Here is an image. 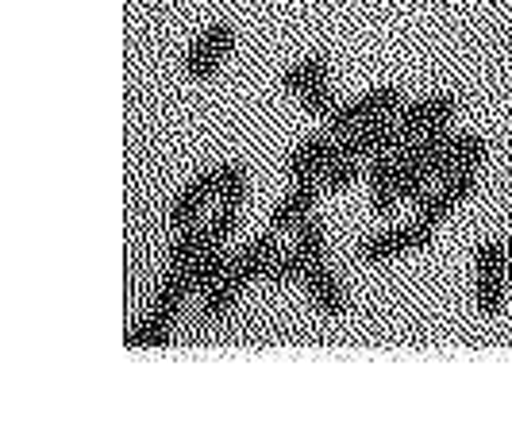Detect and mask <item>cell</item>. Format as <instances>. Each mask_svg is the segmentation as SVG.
<instances>
[{
    "label": "cell",
    "instance_id": "cell-1",
    "mask_svg": "<svg viewBox=\"0 0 512 447\" xmlns=\"http://www.w3.org/2000/svg\"><path fill=\"white\" fill-rule=\"evenodd\" d=\"M405 93L397 89V85H378V89H370V93H362L355 101H347V105H339L332 120H328V132L335 139H343L347 132H355L362 124H374V120H397L401 112H405Z\"/></svg>",
    "mask_w": 512,
    "mask_h": 447
},
{
    "label": "cell",
    "instance_id": "cell-2",
    "mask_svg": "<svg viewBox=\"0 0 512 447\" xmlns=\"http://www.w3.org/2000/svg\"><path fill=\"white\" fill-rule=\"evenodd\" d=\"M436 228L432 220H412L405 228H385V232H370V236L359 243V259L362 263H389V259H397V255H405V251H424V247H432V239H436Z\"/></svg>",
    "mask_w": 512,
    "mask_h": 447
},
{
    "label": "cell",
    "instance_id": "cell-3",
    "mask_svg": "<svg viewBox=\"0 0 512 447\" xmlns=\"http://www.w3.org/2000/svg\"><path fill=\"white\" fill-rule=\"evenodd\" d=\"M474 270H478V313L497 316L505 305V274H509V251L497 239H482L474 251Z\"/></svg>",
    "mask_w": 512,
    "mask_h": 447
},
{
    "label": "cell",
    "instance_id": "cell-4",
    "mask_svg": "<svg viewBox=\"0 0 512 447\" xmlns=\"http://www.w3.org/2000/svg\"><path fill=\"white\" fill-rule=\"evenodd\" d=\"M235 47V27L228 20H212V24L189 43V51H185V74L193 81H208L216 70H220V62L231 54Z\"/></svg>",
    "mask_w": 512,
    "mask_h": 447
},
{
    "label": "cell",
    "instance_id": "cell-5",
    "mask_svg": "<svg viewBox=\"0 0 512 447\" xmlns=\"http://www.w3.org/2000/svg\"><path fill=\"white\" fill-rule=\"evenodd\" d=\"M455 112H459V101H455L451 93H432V97L409 101L397 120H401L405 135H424V132H432V128L451 124V120H455Z\"/></svg>",
    "mask_w": 512,
    "mask_h": 447
},
{
    "label": "cell",
    "instance_id": "cell-6",
    "mask_svg": "<svg viewBox=\"0 0 512 447\" xmlns=\"http://www.w3.org/2000/svg\"><path fill=\"white\" fill-rule=\"evenodd\" d=\"M339 155V139L332 132H320V135H308L305 143L289 155L285 162V170H289V178L293 182H301V178H320L324 174V166Z\"/></svg>",
    "mask_w": 512,
    "mask_h": 447
},
{
    "label": "cell",
    "instance_id": "cell-7",
    "mask_svg": "<svg viewBox=\"0 0 512 447\" xmlns=\"http://www.w3.org/2000/svg\"><path fill=\"white\" fill-rule=\"evenodd\" d=\"M316 197H320L316 178H301V182H293V189H289L282 201L274 205V212H270V228H274V232H282V236L285 232H293L305 216H312Z\"/></svg>",
    "mask_w": 512,
    "mask_h": 447
},
{
    "label": "cell",
    "instance_id": "cell-8",
    "mask_svg": "<svg viewBox=\"0 0 512 447\" xmlns=\"http://www.w3.org/2000/svg\"><path fill=\"white\" fill-rule=\"evenodd\" d=\"M486 139L474 132H455V143H451V151L439 158L436 170H432V182H443V178H455L462 170H478L482 162H486Z\"/></svg>",
    "mask_w": 512,
    "mask_h": 447
},
{
    "label": "cell",
    "instance_id": "cell-9",
    "mask_svg": "<svg viewBox=\"0 0 512 447\" xmlns=\"http://www.w3.org/2000/svg\"><path fill=\"white\" fill-rule=\"evenodd\" d=\"M305 290H308V301H312V309H316V313L339 316L343 309H347V290H343V282L328 270V263L308 266Z\"/></svg>",
    "mask_w": 512,
    "mask_h": 447
},
{
    "label": "cell",
    "instance_id": "cell-10",
    "mask_svg": "<svg viewBox=\"0 0 512 447\" xmlns=\"http://www.w3.org/2000/svg\"><path fill=\"white\" fill-rule=\"evenodd\" d=\"M282 232H274V228H266V232H258L235 259H231V266L239 270V278L243 282H255V278H266V266H270V259L278 255V247H282Z\"/></svg>",
    "mask_w": 512,
    "mask_h": 447
},
{
    "label": "cell",
    "instance_id": "cell-11",
    "mask_svg": "<svg viewBox=\"0 0 512 447\" xmlns=\"http://www.w3.org/2000/svg\"><path fill=\"white\" fill-rule=\"evenodd\" d=\"M208 201H216V182H212V170L197 174V178H193V182L185 185L178 197H174V209H170L174 228H189L193 220H201V209H205Z\"/></svg>",
    "mask_w": 512,
    "mask_h": 447
},
{
    "label": "cell",
    "instance_id": "cell-12",
    "mask_svg": "<svg viewBox=\"0 0 512 447\" xmlns=\"http://www.w3.org/2000/svg\"><path fill=\"white\" fill-rule=\"evenodd\" d=\"M235 259V255H231ZM247 290V282L239 278V270L235 266H228L224 270V278L220 282H212L205 293H201V313L208 316V320H220V316H228L231 309H235V301H239V293Z\"/></svg>",
    "mask_w": 512,
    "mask_h": 447
},
{
    "label": "cell",
    "instance_id": "cell-13",
    "mask_svg": "<svg viewBox=\"0 0 512 447\" xmlns=\"http://www.w3.org/2000/svg\"><path fill=\"white\" fill-rule=\"evenodd\" d=\"M193 293V282H189V270H166V278L158 282V290L151 297V313H162L170 320H178L185 297Z\"/></svg>",
    "mask_w": 512,
    "mask_h": 447
},
{
    "label": "cell",
    "instance_id": "cell-14",
    "mask_svg": "<svg viewBox=\"0 0 512 447\" xmlns=\"http://www.w3.org/2000/svg\"><path fill=\"white\" fill-rule=\"evenodd\" d=\"M282 85L293 93V97H305L312 89H320V85H328V58L324 54H308L301 58L297 66H289L282 74Z\"/></svg>",
    "mask_w": 512,
    "mask_h": 447
},
{
    "label": "cell",
    "instance_id": "cell-15",
    "mask_svg": "<svg viewBox=\"0 0 512 447\" xmlns=\"http://www.w3.org/2000/svg\"><path fill=\"white\" fill-rule=\"evenodd\" d=\"M208 247H212L208 243V220H193L189 228H181V236L170 247V270H189Z\"/></svg>",
    "mask_w": 512,
    "mask_h": 447
},
{
    "label": "cell",
    "instance_id": "cell-16",
    "mask_svg": "<svg viewBox=\"0 0 512 447\" xmlns=\"http://www.w3.org/2000/svg\"><path fill=\"white\" fill-rule=\"evenodd\" d=\"M293 247L301 251V259H305V270L316 263H328V232H324V224H320V216L312 212L305 216L297 228H293Z\"/></svg>",
    "mask_w": 512,
    "mask_h": 447
},
{
    "label": "cell",
    "instance_id": "cell-17",
    "mask_svg": "<svg viewBox=\"0 0 512 447\" xmlns=\"http://www.w3.org/2000/svg\"><path fill=\"white\" fill-rule=\"evenodd\" d=\"M170 336H174V320L162 313H147L128 332V347H139V351H147V347H166Z\"/></svg>",
    "mask_w": 512,
    "mask_h": 447
},
{
    "label": "cell",
    "instance_id": "cell-18",
    "mask_svg": "<svg viewBox=\"0 0 512 447\" xmlns=\"http://www.w3.org/2000/svg\"><path fill=\"white\" fill-rule=\"evenodd\" d=\"M231 266V255L224 247H208L197 263L189 266V282H193V293H205L212 282L224 278V270Z\"/></svg>",
    "mask_w": 512,
    "mask_h": 447
},
{
    "label": "cell",
    "instance_id": "cell-19",
    "mask_svg": "<svg viewBox=\"0 0 512 447\" xmlns=\"http://www.w3.org/2000/svg\"><path fill=\"white\" fill-rule=\"evenodd\" d=\"M212 182H216V201L220 205H243L247 197V174L239 162H224L212 170Z\"/></svg>",
    "mask_w": 512,
    "mask_h": 447
},
{
    "label": "cell",
    "instance_id": "cell-20",
    "mask_svg": "<svg viewBox=\"0 0 512 447\" xmlns=\"http://www.w3.org/2000/svg\"><path fill=\"white\" fill-rule=\"evenodd\" d=\"M362 158H351V155H335L328 166H324V174L316 178L320 185V193H339V189H347V185L355 182V178H366L359 166Z\"/></svg>",
    "mask_w": 512,
    "mask_h": 447
},
{
    "label": "cell",
    "instance_id": "cell-21",
    "mask_svg": "<svg viewBox=\"0 0 512 447\" xmlns=\"http://www.w3.org/2000/svg\"><path fill=\"white\" fill-rule=\"evenodd\" d=\"M266 282H278V286H289V282H305V259L297 247H278V255L266 266Z\"/></svg>",
    "mask_w": 512,
    "mask_h": 447
},
{
    "label": "cell",
    "instance_id": "cell-22",
    "mask_svg": "<svg viewBox=\"0 0 512 447\" xmlns=\"http://www.w3.org/2000/svg\"><path fill=\"white\" fill-rule=\"evenodd\" d=\"M239 228V205H216L212 220H208V243L212 247H224Z\"/></svg>",
    "mask_w": 512,
    "mask_h": 447
},
{
    "label": "cell",
    "instance_id": "cell-23",
    "mask_svg": "<svg viewBox=\"0 0 512 447\" xmlns=\"http://www.w3.org/2000/svg\"><path fill=\"white\" fill-rule=\"evenodd\" d=\"M297 101H301V108H305L308 116H316V120H324V124L339 112V101H335L332 85H320V89H312V93L297 97Z\"/></svg>",
    "mask_w": 512,
    "mask_h": 447
}]
</instances>
